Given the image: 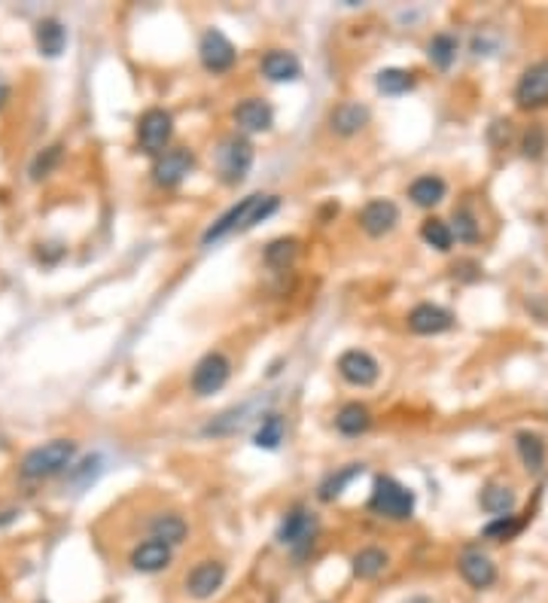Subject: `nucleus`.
Returning a JSON list of instances; mask_svg holds the SVG:
<instances>
[{"label": "nucleus", "instance_id": "1", "mask_svg": "<svg viewBox=\"0 0 548 603\" xmlns=\"http://www.w3.org/2000/svg\"><path fill=\"white\" fill-rule=\"evenodd\" d=\"M280 198L278 196H265V192H253V196L241 198L238 205H232L229 211L220 214L211 226L201 235V247H211L216 241L235 235V232H250L253 226H260L262 220H269L271 214H278Z\"/></svg>", "mask_w": 548, "mask_h": 603}, {"label": "nucleus", "instance_id": "2", "mask_svg": "<svg viewBox=\"0 0 548 603\" xmlns=\"http://www.w3.org/2000/svg\"><path fill=\"white\" fill-rule=\"evenodd\" d=\"M415 490L406 488L402 481L393 476H378L372 485V497H369V509L375 512L378 518L387 521H408L415 516Z\"/></svg>", "mask_w": 548, "mask_h": 603}, {"label": "nucleus", "instance_id": "3", "mask_svg": "<svg viewBox=\"0 0 548 603\" xmlns=\"http://www.w3.org/2000/svg\"><path fill=\"white\" fill-rule=\"evenodd\" d=\"M74 457H77V442L52 439V442H46V445L34 448V452H28L19 472H22V479H28V481L50 479V476H59L61 470H68V466L74 463Z\"/></svg>", "mask_w": 548, "mask_h": 603}, {"label": "nucleus", "instance_id": "4", "mask_svg": "<svg viewBox=\"0 0 548 603\" xmlns=\"http://www.w3.org/2000/svg\"><path fill=\"white\" fill-rule=\"evenodd\" d=\"M253 159H256L253 143L241 138V134H232V138H225L216 147V174H220L225 187H238L250 174V168H253Z\"/></svg>", "mask_w": 548, "mask_h": 603}, {"label": "nucleus", "instance_id": "5", "mask_svg": "<svg viewBox=\"0 0 548 603\" xmlns=\"http://www.w3.org/2000/svg\"><path fill=\"white\" fill-rule=\"evenodd\" d=\"M229 378H232L229 357L220 351H211L198 360L196 369H192V393L201 399L214 397V393H220L225 384H229Z\"/></svg>", "mask_w": 548, "mask_h": 603}, {"label": "nucleus", "instance_id": "6", "mask_svg": "<svg viewBox=\"0 0 548 603\" xmlns=\"http://www.w3.org/2000/svg\"><path fill=\"white\" fill-rule=\"evenodd\" d=\"M171 134H174V119L162 107H152L137 119V143H141V150L150 152V156L156 159L162 156L168 143H171Z\"/></svg>", "mask_w": 548, "mask_h": 603}, {"label": "nucleus", "instance_id": "7", "mask_svg": "<svg viewBox=\"0 0 548 603\" xmlns=\"http://www.w3.org/2000/svg\"><path fill=\"white\" fill-rule=\"evenodd\" d=\"M198 59L207 74H229L238 61V52H235V43H232L223 31L207 28L198 43Z\"/></svg>", "mask_w": 548, "mask_h": 603}, {"label": "nucleus", "instance_id": "8", "mask_svg": "<svg viewBox=\"0 0 548 603\" xmlns=\"http://www.w3.org/2000/svg\"><path fill=\"white\" fill-rule=\"evenodd\" d=\"M192 168H196V152L189 147H171L152 162V180L165 189H174L192 174Z\"/></svg>", "mask_w": 548, "mask_h": 603}, {"label": "nucleus", "instance_id": "9", "mask_svg": "<svg viewBox=\"0 0 548 603\" xmlns=\"http://www.w3.org/2000/svg\"><path fill=\"white\" fill-rule=\"evenodd\" d=\"M314 536H317V518H314V512H308L305 506L289 509L278 527V543L289 545V549H296V552L308 549L314 543Z\"/></svg>", "mask_w": 548, "mask_h": 603}, {"label": "nucleus", "instance_id": "10", "mask_svg": "<svg viewBox=\"0 0 548 603\" xmlns=\"http://www.w3.org/2000/svg\"><path fill=\"white\" fill-rule=\"evenodd\" d=\"M515 104L521 110L548 107V61H536L524 70L515 86Z\"/></svg>", "mask_w": 548, "mask_h": 603}, {"label": "nucleus", "instance_id": "11", "mask_svg": "<svg viewBox=\"0 0 548 603\" xmlns=\"http://www.w3.org/2000/svg\"><path fill=\"white\" fill-rule=\"evenodd\" d=\"M338 375L348 384H353V388H372L378 375H381V366H378V360L369 351L351 348L338 357Z\"/></svg>", "mask_w": 548, "mask_h": 603}, {"label": "nucleus", "instance_id": "12", "mask_svg": "<svg viewBox=\"0 0 548 603\" xmlns=\"http://www.w3.org/2000/svg\"><path fill=\"white\" fill-rule=\"evenodd\" d=\"M357 220H360V229L366 232L369 238H384L397 229L399 207H397V201H390V198H372L360 211Z\"/></svg>", "mask_w": 548, "mask_h": 603}, {"label": "nucleus", "instance_id": "13", "mask_svg": "<svg viewBox=\"0 0 548 603\" xmlns=\"http://www.w3.org/2000/svg\"><path fill=\"white\" fill-rule=\"evenodd\" d=\"M223 582H225V564L223 561H201V564H196L189 570L187 594L189 598H196V600H207L223 589Z\"/></svg>", "mask_w": 548, "mask_h": 603}, {"label": "nucleus", "instance_id": "14", "mask_svg": "<svg viewBox=\"0 0 548 603\" xmlns=\"http://www.w3.org/2000/svg\"><path fill=\"white\" fill-rule=\"evenodd\" d=\"M451 326H454V315L448 308H442V305L421 302L408 311V329L415 335H439L448 333Z\"/></svg>", "mask_w": 548, "mask_h": 603}, {"label": "nucleus", "instance_id": "15", "mask_svg": "<svg viewBox=\"0 0 548 603\" xmlns=\"http://www.w3.org/2000/svg\"><path fill=\"white\" fill-rule=\"evenodd\" d=\"M174 561V545H168L162 540H143L141 545H134L132 554H128V564H132L137 573H159V570L171 567Z\"/></svg>", "mask_w": 548, "mask_h": 603}, {"label": "nucleus", "instance_id": "16", "mask_svg": "<svg viewBox=\"0 0 548 603\" xmlns=\"http://www.w3.org/2000/svg\"><path fill=\"white\" fill-rule=\"evenodd\" d=\"M235 125L241 128L244 134H262V132H271L274 125V110L269 101L262 98H244L235 107Z\"/></svg>", "mask_w": 548, "mask_h": 603}, {"label": "nucleus", "instance_id": "17", "mask_svg": "<svg viewBox=\"0 0 548 603\" xmlns=\"http://www.w3.org/2000/svg\"><path fill=\"white\" fill-rule=\"evenodd\" d=\"M369 119H372V114H369L366 104L342 101L333 114H329V128H333L338 138H353V134H360L362 128L369 125Z\"/></svg>", "mask_w": 548, "mask_h": 603}, {"label": "nucleus", "instance_id": "18", "mask_svg": "<svg viewBox=\"0 0 548 603\" xmlns=\"http://www.w3.org/2000/svg\"><path fill=\"white\" fill-rule=\"evenodd\" d=\"M260 70L269 83H293V79L302 77V61L289 50H269L262 55Z\"/></svg>", "mask_w": 548, "mask_h": 603}, {"label": "nucleus", "instance_id": "19", "mask_svg": "<svg viewBox=\"0 0 548 603\" xmlns=\"http://www.w3.org/2000/svg\"><path fill=\"white\" fill-rule=\"evenodd\" d=\"M457 570H461V576L466 579V582L472 585V589H490V585L497 582V567L494 561L488 558V554L481 552H463L461 561H457Z\"/></svg>", "mask_w": 548, "mask_h": 603}, {"label": "nucleus", "instance_id": "20", "mask_svg": "<svg viewBox=\"0 0 548 603\" xmlns=\"http://www.w3.org/2000/svg\"><path fill=\"white\" fill-rule=\"evenodd\" d=\"M34 40H37V50L46 59H59L68 46V28L61 25L59 19H40L34 28Z\"/></svg>", "mask_w": 548, "mask_h": 603}, {"label": "nucleus", "instance_id": "21", "mask_svg": "<svg viewBox=\"0 0 548 603\" xmlns=\"http://www.w3.org/2000/svg\"><path fill=\"white\" fill-rule=\"evenodd\" d=\"M362 476V463H348V466H342V470H335V472H329V476L320 481V488H317V500L320 503H333V500H338V497L348 490V485L353 479H360Z\"/></svg>", "mask_w": 548, "mask_h": 603}, {"label": "nucleus", "instance_id": "22", "mask_svg": "<svg viewBox=\"0 0 548 603\" xmlns=\"http://www.w3.org/2000/svg\"><path fill=\"white\" fill-rule=\"evenodd\" d=\"M335 427L338 433H344V436H362V433L372 427V412H369V406H362V402H348V406L338 408Z\"/></svg>", "mask_w": 548, "mask_h": 603}, {"label": "nucleus", "instance_id": "23", "mask_svg": "<svg viewBox=\"0 0 548 603\" xmlns=\"http://www.w3.org/2000/svg\"><path fill=\"white\" fill-rule=\"evenodd\" d=\"M445 196H448V183L436 174L417 177V180L408 187V198L415 201L417 207H436Z\"/></svg>", "mask_w": 548, "mask_h": 603}, {"label": "nucleus", "instance_id": "24", "mask_svg": "<svg viewBox=\"0 0 548 603\" xmlns=\"http://www.w3.org/2000/svg\"><path fill=\"white\" fill-rule=\"evenodd\" d=\"M387 564H390V554L384 549H375V545H369V549H360L357 554L351 558V570L353 576L362 579V582H369V579L381 576Z\"/></svg>", "mask_w": 548, "mask_h": 603}, {"label": "nucleus", "instance_id": "25", "mask_svg": "<svg viewBox=\"0 0 548 603\" xmlns=\"http://www.w3.org/2000/svg\"><path fill=\"white\" fill-rule=\"evenodd\" d=\"M515 445H518V454H521V463L527 472H543L545 470V439L539 436V433H518L515 436Z\"/></svg>", "mask_w": 548, "mask_h": 603}, {"label": "nucleus", "instance_id": "26", "mask_svg": "<svg viewBox=\"0 0 548 603\" xmlns=\"http://www.w3.org/2000/svg\"><path fill=\"white\" fill-rule=\"evenodd\" d=\"M150 534H152V540H162L168 545H180L187 540L189 525L177 516V512H162V516H156L150 521Z\"/></svg>", "mask_w": 548, "mask_h": 603}, {"label": "nucleus", "instance_id": "27", "mask_svg": "<svg viewBox=\"0 0 548 603\" xmlns=\"http://www.w3.org/2000/svg\"><path fill=\"white\" fill-rule=\"evenodd\" d=\"M417 86V77L411 74V70H402V68H387L381 74L375 77V88L387 98H397V95H406L411 88Z\"/></svg>", "mask_w": 548, "mask_h": 603}, {"label": "nucleus", "instance_id": "28", "mask_svg": "<svg viewBox=\"0 0 548 603\" xmlns=\"http://www.w3.org/2000/svg\"><path fill=\"white\" fill-rule=\"evenodd\" d=\"M457 50H461V43H457V37L454 34H433V40L426 43V59H430V64L433 68H439V70H448L451 64L457 61Z\"/></svg>", "mask_w": 548, "mask_h": 603}, {"label": "nucleus", "instance_id": "29", "mask_svg": "<svg viewBox=\"0 0 548 603\" xmlns=\"http://www.w3.org/2000/svg\"><path fill=\"white\" fill-rule=\"evenodd\" d=\"M479 503H481V509L485 512H490L494 518H499V516H512V509H515V490L512 488H506V485H488L485 490H481V497H479Z\"/></svg>", "mask_w": 548, "mask_h": 603}, {"label": "nucleus", "instance_id": "30", "mask_svg": "<svg viewBox=\"0 0 548 603\" xmlns=\"http://www.w3.org/2000/svg\"><path fill=\"white\" fill-rule=\"evenodd\" d=\"M284 433H287L284 417L274 415V412H269V415L262 417L260 430H256L253 445H256V448H262V452H274V448H280V442H284Z\"/></svg>", "mask_w": 548, "mask_h": 603}, {"label": "nucleus", "instance_id": "31", "mask_svg": "<svg viewBox=\"0 0 548 603\" xmlns=\"http://www.w3.org/2000/svg\"><path fill=\"white\" fill-rule=\"evenodd\" d=\"M250 408H253V402H244V406L238 408H229V412H223L216 421H211L205 427V436H225V433H235L238 427H244V424L250 421Z\"/></svg>", "mask_w": 548, "mask_h": 603}, {"label": "nucleus", "instance_id": "32", "mask_svg": "<svg viewBox=\"0 0 548 603\" xmlns=\"http://www.w3.org/2000/svg\"><path fill=\"white\" fill-rule=\"evenodd\" d=\"M421 238L426 241V247H433V251H439V253H448L451 244H454V232H451V226L445 220H436V216L424 220Z\"/></svg>", "mask_w": 548, "mask_h": 603}, {"label": "nucleus", "instance_id": "33", "mask_svg": "<svg viewBox=\"0 0 548 603\" xmlns=\"http://www.w3.org/2000/svg\"><path fill=\"white\" fill-rule=\"evenodd\" d=\"M296 253H299V241L296 238H278L265 247V262H269L271 269H287V265L296 260Z\"/></svg>", "mask_w": 548, "mask_h": 603}, {"label": "nucleus", "instance_id": "34", "mask_svg": "<svg viewBox=\"0 0 548 603\" xmlns=\"http://www.w3.org/2000/svg\"><path fill=\"white\" fill-rule=\"evenodd\" d=\"M524 530V521L515 518V516H499L494 518L490 525H485V540H494V543H503V540H512V536H518Z\"/></svg>", "mask_w": 548, "mask_h": 603}, {"label": "nucleus", "instance_id": "35", "mask_svg": "<svg viewBox=\"0 0 548 603\" xmlns=\"http://www.w3.org/2000/svg\"><path fill=\"white\" fill-rule=\"evenodd\" d=\"M451 232H454V238L457 241H463V244H475V241L481 238V226H479V220H475V214L472 211H457L454 214V226H451Z\"/></svg>", "mask_w": 548, "mask_h": 603}, {"label": "nucleus", "instance_id": "36", "mask_svg": "<svg viewBox=\"0 0 548 603\" xmlns=\"http://www.w3.org/2000/svg\"><path fill=\"white\" fill-rule=\"evenodd\" d=\"M548 150V134H545V128L543 125H530V132L524 134V141H521V152L527 159H539L543 152Z\"/></svg>", "mask_w": 548, "mask_h": 603}, {"label": "nucleus", "instance_id": "37", "mask_svg": "<svg viewBox=\"0 0 548 603\" xmlns=\"http://www.w3.org/2000/svg\"><path fill=\"white\" fill-rule=\"evenodd\" d=\"M59 162H61V147H59V143H55V147L43 150V152H40V156L34 159V162H31V177H34V180H43V177L50 174Z\"/></svg>", "mask_w": 548, "mask_h": 603}, {"label": "nucleus", "instance_id": "38", "mask_svg": "<svg viewBox=\"0 0 548 603\" xmlns=\"http://www.w3.org/2000/svg\"><path fill=\"white\" fill-rule=\"evenodd\" d=\"M15 516H19V512H4V516H0V527H4V525H10V521H13Z\"/></svg>", "mask_w": 548, "mask_h": 603}, {"label": "nucleus", "instance_id": "39", "mask_svg": "<svg viewBox=\"0 0 548 603\" xmlns=\"http://www.w3.org/2000/svg\"><path fill=\"white\" fill-rule=\"evenodd\" d=\"M6 98H10V88H6V83H0V107H4Z\"/></svg>", "mask_w": 548, "mask_h": 603}, {"label": "nucleus", "instance_id": "40", "mask_svg": "<svg viewBox=\"0 0 548 603\" xmlns=\"http://www.w3.org/2000/svg\"><path fill=\"white\" fill-rule=\"evenodd\" d=\"M406 603H433L430 598H424V594H417V598H408Z\"/></svg>", "mask_w": 548, "mask_h": 603}]
</instances>
